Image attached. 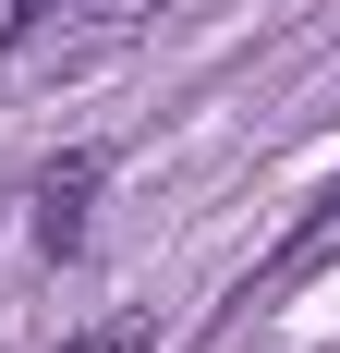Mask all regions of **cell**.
Here are the masks:
<instances>
[{
    "label": "cell",
    "instance_id": "cell-4",
    "mask_svg": "<svg viewBox=\"0 0 340 353\" xmlns=\"http://www.w3.org/2000/svg\"><path fill=\"white\" fill-rule=\"evenodd\" d=\"M61 12H98V25H134V12H170V0H61Z\"/></svg>",
    "mask_w": 340,
    "mask_h": 353
},
{
    "label": "cell",
    "instance_id": "cell-2",
    "mask_svg": "<svg viewBox=\"0 0 340 353\" xmlns=\"http://www.w3.org/2000/svg\"><path fill=\"white\" fill-rule=\"evenodd\" d=\"M61 353H158V317H146V305H122V317H98V329H73Z\"/></svg>",
    "mask_w": 340,
    "mask_h": 353
},
{
    "label": "cell",
    "instance_id": "cell-3",
    "mask_svg": "<svg viewBox=\"0 0 340 353\" xmlns=\"http://www.w3.org/2000/svg\"><path fill=\"white\" fill-rule=\"evenodd\" d=\"M316 256H340V183L316 195V219H304V232L279 244V268H316Z\"/></svg>",
    "mask_w": 340,
    "mask_h": 353
},
{
    "label": "cell",
    "instance_id": "cell-1",
    "mask_svg": "<svg viewBox=\"0 0 340 353\" xmlns=\"http://www.w3.org/2000/svg\"><path fill=\"white\" fill-rule=\"evenodd\" d=\"M98 183H109V159H98V146H73V159H49V171H36V195H25V208H36V244H49V256H73V244H85Z\"/></svg>",
    "mask_w": 340,
    "mask_h": 353
}]
</instances>
